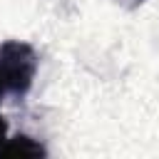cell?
I'll return each instance as SVG.
<instances>
[{
    "mask_svg": "<svg viewBox=\"0 0 159 159\" xmlns=\"http://www.w3.org/2000/svg\"><path fill=\"white\" fill-rule=\"evenodd\" d=\"M122 7H127V10H137L139 5H144V0H117Z\"/></svg>",
    "mask_w": 159,
    "mask_h": 159,
    "instance_id": "obj_3",
    "label": "cell"
},
{
    "mask_svg": "<svg viewBox=\"0 0 159 159\" xmlns=\"http://www.w3.org/2000/svg\"><path fill=\"white\" fill-rule=\"evenodd\" d=\"M7 92H5V87H2V82H0V102H2V97H5Z\"/></svg>",
    "mask_w": 159,
    "mask_h": 159,
    "instance_id": "obj_5",
    "label": "cell"
},
{
    "mask_svg": "<svg viewBox=\"0 0 159 159\" xmlns=\"http://www.w3.org/2000/svg\"><path fill=\"white\" fill-rule=\"evenodd\" d=\"M37 75V52L22 40H5L0 45V82L7 94L25 97Z\"/></svg>",
    "mask_w": 159,
    "mask_h": 159,
    "instance_id": "obj_1",
    "label": "cell"
},
{
    "mask_svg": "<svg viewBox=\"0 0 159 159\" xmlns=\"http://www.w3.org/2000/svg\"><path fill=\"white\" fill-rule=\"evenodd\" d=\"M45 154H47V149L27 134H17L0 144V159H5V157H45Z\"/></svg>",
    "mask_w": 159,
    "mask_h": 159,
    "instance_id": "obj_2",
    "label": "cell"
},
{
    "mask_svg": "<svg viewBox=\"0 0 159 159\" xmlns=\"http://www.w3.org/2000/svg\"><path fill=\"white\" fill-rule=\"evenodd\" d=\"M5 139H7V122L0 117V144H2Z\"/></svg>",
    "mask_w": 159,
    "mask_h": 159,
    "instance_id": "obj_4",
    "label": "cell"
}]
</instances>
